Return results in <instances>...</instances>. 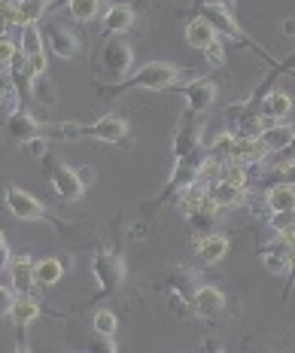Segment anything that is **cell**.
Here are the masks:
<instances>
[{
    "label": "cell",
    "mask_w": 295,
    "mask_h": 353,
    "mask_svg": "<svg viewBox=\"0 0 295 353\" xmlns=\"http://www.w3.org/2000/svg\"><path fill=\"white\" fill-rule=\"evenodd\" d=\"M12 301H16V296H12V290H3V286H0V317H3V314H10Z\"/></svg>",
    "instance_id": "f35d334b"
},
{
    "label": "cell",
    "mask_w": 295,
    "mask_h": 353,
    "mask_svg": "<svg viewBox=\"0 0 295 353\" xmlns=\"http://www.w3.org/2000/svg\"><path fill=\"white\" fill-rule=\"evenodd\" d=\"M10 274H12V286H16L19 296H31V290L37 286L31 256H16V259L10 262Z\"/></svg>",
    "instance_id": "603a6c76"
},
{
    "label": "cell",
    "mask_w": 295,
    "mask_h": 353,
    "mask_svg": "<svg viewBox=\"0 0 295 353\" xmlns=\"http://www.w3.org/2000/svg\"><path fill=\"white\" fill-rule=\"evenodd\" d=\"M49 6H52V0H21V3H16V28L37 25L49 12Z\"/></svg>",
    "instance_id": "4316f807"
},
{
    "label": "cell",
    "mask_w": 295,
    "mask_h": 353,
    "mask_svg": "<svg viewBox=\"0 0 295 353\" xmlns=\"http://www.w3.org/2000/svg\"><path fill=\"white\" fill-rule=\"evenodd\" d=\"M101 6H107L104 0H70V3H68V16L73 21H79V25H85V21H94L101 16Z\"/></svg>",
    "instance_id": "f1b7e54d"
},
{
    "label": "cell",
    "mask_w": 295,
    "mask_h": 353,
    "mask_svg": "<svg viewBox=\"0 0 295 353\" xmlns=\"http://www.w3.org/2000/svg\"><path fill=\"white\" fill-rule=\"evenodd\" d=\"M167 311H171L174 317H192V301L176 296V292H167Z\"/></svg>",
    "instance_id": "8d00e7d4"
},
{
    "label": "cell",
    "mask_w": 295,
    "mask_h": 353,
    "mask_svg": "<svg viewBox=\"0 0 295 353\" xmlns=\"http://www.w3.org/2000/svg\"><path fill=\"white\" fill-rule=\"evenodd\" d=\"M292 110H295L292 94H286L283 88H271V92L259 101V113H262L268 122H286Z\"/></svg>",
    "instance_id": "2e32d148"
},
{
    "label": "cell",
    "mask_w": 295,
    "mask_h": 353,
    "mask_svg": "<svg viewBox=\"0 0 295 353\" xmlns=\"http://www.w3.org/2000/svg\"><path fill=\"white\" fill-rule=\"evenodd\" d=\"M21 152H25L28 159L46 161V159H49V137H46V134H37V137H31V141L21 143Z\"/></svg>",
    "instance_id": "836d02e7"
},
{
    "label": "cell",
    "mask_w": 295,
    "mask_h": 353,
    "mask_svg": "<svg viewBox=\"0 0 295 353\" xmlns=\"http://www.w3.org/2000/svg\"><path fill=\"white\" fill-rule=\"evenodd\" d=\"M6 244V238H3V229H0V247H3Z\"/></svg>",
    "instance_id": "bcb514c9"
},
{
    "label": "cell",
    "mask_w": 295,
    "mask_h": 353,
    "mask_svg": "<svg viewBox=\"0 0 295 353\" xmlns=\"http://www.w3.org/2000/svg\"><path fill=\"white\" fill-rule=\"evenodd\" d=\"M207 195H210V183L198 176L195 183H189V186L180 192V201H176V204H180V210L189 216V213H195L204 201H207Z\"/></svg>",
    "instance_id": "cb8c5ba5"
},
{
    "label": "cell",
    "mask_w": 295,
    "mask_h": 353,
    "mask_svg": "<svg viewBox=\"0 0 295 353\" xmlns=\"http://www.w3.org/2000/svg\"><path fill=\"white\" fill-rule=\"evenodd\" d=\"M6 317L16 323V329H25L43 317V305H40V299H34V296H16Z\"/></svg>",
    "instance_id": "d6986e66"
},
{
    "label": "cell",
    "mask_w": 295,
    "mask_h": 353,
    "mask_svg": "<svg viewBox=\"0 0 295 353\" xmlns=\"http://www.w3.org/2000/svg\"><path fill=\"white\" fill-rule=\"evenodd\" d=\"M77 174H79V183H83V186H92V183H94V168L92 165L77 168Z\"/></svg>",
    "instance_id": "60d3db41"
},
{
    "label": "cell",
    "mask_w": 295,
    "mask_h": 353,
    "mask_svg": "<svg viewBox=\"0 0 295 353\" xmlns=\"http://www.w3.org/2000/svg\"><path fill=\"white\" fill-rule=\"evenodd\" d=\"M204 52H207V64H210V68H225V64H228V52H225L223 40H213Z\"/></svg>",
    "instance_id": "d590c367"
},
{
    "label": "cell",
    "mask_w": 295,
    "mask_h": 353,
    "mask_svg": "<svg viewBox=\"0 0 295 353\" xmlns=\"http://www.w3.org/2000/svg\"><path fill=\"white\" fill-rule=\"evenodd\" d=\"M265 210L295 213V183H274L271 189H265Z\"/></svg>",
    "instance_id": "ac0fdd59"
},
{
    "label": "cell",
    "mask_w": 295,
    "mask_h": 353,
    "mask_svg": "<svg viewBox=\"0 0 295 353\" xmlns=\"http://www.w3.org/2000/svg\"><path fill=\"white\" fill-rule=\"evenodd\" d=\"M49 131V125L46 122H40L37 116H31L28 110H10V119H6V134L12 137V141H19V143H25V141H31V137L37 134H46Z\"/></svg>",
    "instance_id": "30bf717a"
},
{
    "label": "cell",
    "mask_w": 295,
    "mask_h": 353,
    "mask_svg": "<svg viewBox=\"0 0 295 353\" xmlns=\"http://www.w3.org/2000/svg\"><path fill=\"white\" fill-rule=\"evenodd\" d=\"M3 204H6V210H10L12 216L21 219V223H49V225H55V229H61V232L68 229L64 219H58L55 213H49L46 208H43L40 198L28 195L25 189L12 186V183H6L3 186Z\"/></svg>",
    "instance_id": "3957f363"
},
{
    "label": "cell",
    "mask_w": 295,
    "mask_h": 353,
    "mask_svg": "<svg viewBox=\"0 0 295 353\" xmlns=\"http://www.w3.org/2000/svg\"><path fill=\"white\" fill-rule=\"evenodd\" d=\"M10 3H12V6H16V3H21V0H10Z\"/></svg>",
    "instance_id": "c3c4849f"
},
{
    "label": "cell",
    "mask_w": 295,
    "mask_h": 353,
    "mask_svg": "<svg viewBox=\"0 0 295 353\" xmlns=\"http://www.w3.org/2000/svg\"><path fill=\"white\" fill-rule=\"evenodd\" d=\"M225 311V292L219 286H198L195 299H192V317L201 320H216Z\"/></svg>",
    "instance_id": "7c38bea8"
},
{
    "label": "cell",
    "mask_w": 295,
    "mask_h": 353,
    "mask_svg": "<svg viewBox=\"0 0 295 353\" xmlns=\"http://www.w3.org/2000/svg\"><path fill=\"white\" fill-rule=\"evenodd\" d=\"M79 137H92V141L113 143V146H131L128 122H125L122 116H116V113L101 116V119L92 122V125H79Z\"/></svg>",
    "instance_id": "ba28073f"
},
{
    "label": "cell",
    "mask_w": 295,
    "mask_h": 353,
    "mask_svg": "<svg viewBox=\"0 0 295 353\" xmlns=\"http://www.w3.org/2000/svg\"><path fill=\"white\" fill-rule=\"evenodd\" d=\"M92 274L94 281H98V292H94V299H110L116 296V292L122 290L125 283V259L116 250H107L101 247L98 253L92 256Z\"/></svg>",
    "instance_id": "277c9868"
},
{
    "label": "cell",
    "mask_w": 295,
    "mask_h": 353,
    "mask_svg": "<svg viewBox=\"0 0 295 353\" xmlns=\"http://www.w3.org/2000/svg\"><path fill=\"white\" fill-rule=\"evenodd\" d=\"M43 31V43L49 46V52L55 58H61V61H70V58L79 55V49H83V40H79V34L73 31L70 21L64 19H49L46 28H40Z\"/></svg>",
    "instance_id": "5b68a950"
},
{
    "label": "cell",
    "mask_w": 295,
    "mask_h": 353,
    "mask_svg": "<svg viewBox=\"0 0 295 353\" xmlns=\"http://www.w3.org/2000/svg\"><path fill=\"white\" fill-rule=\"evenodd\" d=\"M259 259L265 265V271L268 274H289V250H283V247H274V244H268V247H259Z\"/></svg>",
    "instance_id": "d4e9b609"
},
{
    "label": "cell",
    "mask_w": 295,
    "mask_h": 353,
    "mask_svg": "<svg viewBox=\"0 0 295 353\" xmlns=\"http://www.w3.org/2000/svg\"><path fill=\"white\" fill-rule=\"evenodd\" d=\"M234 3H238V0H201V6H216V10H225V12H232V16H234Z\"/></svg>",
    "instance_id": "ab89813d"
},
{
    "label": "cell",
    "mask_w": 295,
    "mask_h": 353,
    "mask_svg": "<svg viewBox=\"0 0 295 353\" xmlns=\"http://www.w3.org/2000/svg\"><path fill=\"white\" fill-rule=\"evenodd\" d=\"M116 326H119V320H116V314L110 311V307H98V311L92 314V329L101 335H116Z\"/></svg>",
    "instance_id": "d6a6232c"
},
{
    "label": "cell",
    "mask_w": 295,
    "mask_h": 353,
    "mask_svg": "<svg viewBox=\"0 0 295 353\" xmlns=\"http://www.w3.org/2000/svg\"><path fill=\"white\" fill-rule=\"evenodd\" d=\"M192 244H195V253L204 265H219L228 256V238H223V234H216V232L195 234Z\"/></svg>",
    "instance_id": "9a60e30c"
},
{
    "label": "cell",
    "mask_w": 295,
    "mask_h": 353,
    "mask_svg": "<svg viewBox=\"0 0 295 353\" xmlns=\"http://www.w3.org/2000/svg\"><path fill=\"white\" fill-rule=\"evenodd\" d=\"M213 40H219V34H216V28H213L207 19H204V16L189 19V25H186V43H189L192 49L204 52V49H207Z\"/></svg>",
    "instance_id": "7402d4cb"
},
{
    "label": "cell",
    "mask_w": 295,
    "mask_h": 353,
    "mask_svg": "<svg viewBox=\"0 0 295 353\" xmlns=\"http://www.w3.org/2000/svg\"><path fill=\"white\" fill-rule=\"evenodd\" d=\"M19 55H21V49L10 40V37H6V40H0V73L10 70V68H12V61H16Z\"/></svg>",
    "instance_id": "e575fe53"
},
{
    "label": "cell",
    "mask_w": 295,
    "mask_h": 353,
    "mask_svg": "<svg viewBox=\"0 0 295 353\" xmlns=\"http://www.w3.org/2000/svg\"><path fill=\"white\" fill-rule=\"evenodd\" d=\"M283 34L286 37H295V19H283Z\"/></svg>",
    "instance_id": "ee69618b"
},
{
    "label": "cell",
    "mask_w": 295,
    "mask_h": 353,
    "mask_svg": "<svg viewBox=\"0 0 295 353\" xmlns=\"http://www.w3.org/2000/svg\"><path fill=\"white\" fill-rule=\"evenodd\" d=\"M0 101H3V88H0Z\"/></svg>",
    "instance_id": "681fc988"
},
{
    "label": "cell",
    "mask_w": 295,
    "mask_h": 353,
    "mask_svg": "<svg viewBox=\"0 0 295 353\" xmlns=\"http://www.w3.org/2000/svg\"><path fill=\"white\" fill-rule=\"evenodd\" d=\"M183 92V98H186V104H189V110L192 113H207V110L216 104V94H219V88H216V83H213L210 77H195L192 83H186V85H176Z\"/></svg>",
    "instance_id": "9c48e42d"
},
{
    "label": "cell",
    "mask_w": 295,
    "mask_h": 353,
    "mask_svg": "<svg viewBox=\"0 0 295 353\" xmlns=\"http://www.w3.org/2000/svg\"><path fill=\"white\" fill-rule=\"evenodd\" d=\"M204 146V119L201 113H192V110H186V113H180V119H176V128H174V161L176 159H186L189 152L201 150Z\"/></svg>",
    "instance_id": "8992f818"
},
{
    "label": "cell",
    "mask_w": 295,
    "mask_h": 353,
    "mask_svg": "<svg viewBox=\"0 0 295 353\" xmlns=\"http://www.w3.org/2000/svg\"><path fill=\"white\" fill-rule=\"evenodd\" d=\"M6 73H10V85H12V92H16L19 107L28 110V101H34V79H37L31 73V68H28V58L19 55Z\"/></svg>",
    "instance_id": "4fadbf2b"
},
{
    "label": "cell",
    "mask_w": 295,
    "mask_h": 353,
    "mask_svg": "<svg viewBox=\"0 0 295 353\" xmlns=\"http://www.w3.org/2000/svg\"><path fill=\"white\" fill-rule=\"evenodd\" d=\"M292 104H295V98H292Z\"/></svg>",
    "instance_id": "f907efd6"
},
{
    "label": "cell",
    "mask_w": 295,
    "mask_h": 353,
    "mask_svg": "<svg viewBox=\"0 0 295 353\" xmlns=\"http://www.w3.org/2000/svg\"><path fill=\"white\" fill-rule=\"evenodd\" d=\"M83 353H119V347H116L113 335H101V332H88L83 338Z\"/></svg>",
    "instance_id": "4dcf8cb0"
},
{
    "label": "cell",
    "mask_w": 295,
    "mask_h": 353,
    "mask_svg": "<svg viewBox=\"0 0 295 353\" xmlns=\"http://www.w3.org/2000/svg\"><path fill=\"white\" fill-rule=\"evenodd\" d=\"M283 152L289 156V161H295V134L289 137V143H286V150H283Z\"/></svg>",
    "instance_id": "f6af8a7d"
},
{
    "label": "cell",
    "mask_w": 295,
    "mask_h": 353,
    "mask_svg": "<svg viewBox=\"0 0 295 353\" xmlns=\"http://www.w3.org/2000/svg\"><path fill=\"white\" fill-rule=\"evenodd\" d=\"M10 262H12V253H10V247H0V274H3L6 268H10Z\"/></svg>",
    "instance_id": "b9f144b4"
},
{
    "label": "cell",
    "mask_w": 295,
    "mask_h": 353,
    "mask_svg": "<svg viewBox=\"0 0 295 353\" xmlns=\"http://www.w3.org/2000/svg\"><path fill=\"white\" fill-rule=\"evenodd\" d=\"M219 213H223V208H219V204L207 195V201H204L195 213H189L186 216V223L192 229V238H195V234H210V229L216 225V219H219Z\"/></svg>",
    "instance_id": "44dd1931"
},
{
    "label": "cell",
    "mask_w": 295,
    "mask_h": 353,
    "mask_svg": "<svg viewBox=\"0 0 295 353\" xmlns=\"http://www.w3.org/2000/svg\"><path fill=\"white\" fill-rule=\"evenodd\" d=\"M34 101L40 107H46V110L55 107L58 92H55V85H52V79H49V77H37L34 79Z\"/></svg>",
    "instance_id": "1f68e13d"
},
{
    "label": "cell",
    "mask_w": 295,
    "mask_h": 353,
    "mask_svg": "<svg viewBox=\"0 0 295 353\" xmlns=\"http://www.w3.org/2000/svg\"><path fill=\"white\" fill-rule=\"evenodd\" d=\"M43 165H46V174H49V183H52L55 195L61 198L64 204H73V201H79V198H83L85 186L79 183L77 168H70L68 161H61V159H55V156H49Z\"/></svg>",
    "instance_id": "52a82bcc"
},
{
    "label": "cell",
    "mask_w": 295,
    "mask_h": 353,
    "mask_svg": "<svg viewBox=\"0 0 295 353\" xmlns=\"http://www.w3.org/2000/svg\"><path fill=\"white\" fill-rule=\"evenodd\" d=\"M28 58V68H31L34 77H46V70H49V55L46 52H40V55H25Z\"/></svg>",
    "instance_id": "74e56055"
},
{
    "label": "cell",
    "mask_w": 295,
    "mask_h": 353,
    "mask_svg": "<svg viewBox=\"0 0 295 353\" xmlns=\"http://www.w3.org/2000/svg\"><path fill=\"white\" fill-rule=\"evenodd\" d=\"M64 277V262L61 259H40V262H34V281L37 286H43V290H52V286L58 283Z\"/></svg>",
    "instance_id": "484cf974"
},
{
    "label": "cell",
    "mask_w": 295,
    "mask_h": 353,
    "mask_svg": "<svg viewBox=\"0 0 295 353\" xmlns=\"http://www.w3.org/2000/svg\"><path fill=\"white\" fill-rule=\"evenodd\" d=\"M104 34H125L134 28V6L128 3H107L104 16H101Z\"/></svg>",
    "instance_id": "e0dca14e"
},
{
    "label": "cell",
    "mask_w": 295,
    "mask_h": 353,
    "mask_svg": "<svg viewBox=\"0 0 295 353\" xmlns=\"http://www.w3.org/2000/svg\"><path fill=\"white\" fill-rule=\"evenodd\" d=\"M268 156H271L268 146H265L259 137H234L225 161H234V165H243V168H256V165H262Z\"/></svg>",
    "instance_id": "8fae6325"
},
{
    "label": "cell",
    "mask_w": 295,
    "mask_h": 353,
    "mask_svg": "<svg viewBox=\"0 0 295 353\" xmlns=\"http://www.w3.org/2000/svg\"><path fill=\"white\" fill-rule=\"evenodd\" d=\"M134 68V46L125 34H104L94 46L92 70L101 83H119Z\"/></svg>",
    "instance_id": "7a4b0ae2"
},
{
    "label": "cell",
    "mask_w": 295,
    "mask_h": 353,
    "mask_svg": "<svg viewBox=\"0 0 295 353\" xmlns=\"http://www.w3.org/2000/svg\"><path fill=\"white\" fill-rule=\"evenodd\" d=\"M210 353H228V350H223V347H213Z\"/></svg>",
    "instance_id": "7dc6e473"
},
{
    "label": "cell",
    "mask_w": 295,
    "mask_h": 353,
    "mask_svg": "<svg viewBox=\"0 0 295 353\" xmlns=\"http://www.w3.org/2000/svg\"><path fill=\"white\" fill-rule=\"evenodd\" d=\"M16 353H31V350H28V341H25V329H19V344H16Z\"/></svg>",
    "instance_id": "7bdbcfd3"
},
{
    "label": "cell",
    "mask_w": 295,
    "mask_h": 353,
    "mask_svg": "<svg viewBox=\"0 0 295 353\" xmlns=\"http://www.w3.org/2000/svg\"><path fill=\"white\" fill-rule=\"evenodd\" d=\"M292 134H295V128H292L289 122H274L271 128H265V131H262L259 141L268 146V152H283Z\"/></svg>",
    "instance_id": "83f0119b"
},
{
    "label": "cell",
    "mask_w": 295,
    "mask_h": 353,
    "mask_svg": "<svg viewBox=\"0 0 295 353\" xmlns=\"http://www.w3.org/2000/svg\"><path fill=\"white\" fill-rule=\"evenodd\" d=\"M21 31V55H40L46 52V43H43V31L37 25H25Z\"/></svg>",
    "instance_id": "f546056e"
},
{
    "label": "cell",
    "mask_w": 295,
    "mask_h": 353,
    "mask_svg": "<svg viewBox=\"0 0 295 353\" xmlns=\"http://www.w3.org/2000/svg\"><path fill=\"white\" fill-rule=\"evenodd\" d=\"M176 79H180V68L171 61H150L140 70L128 73L119 83H101L98 85V98L104 101H116L125 92H134V88H143V92H167V88H176Z\"/></svg>",
    "instance_id": "6da1fadb"
},
{
    "label": "cell",
    "mask_w": 295,
    "mask_h": 353,
    "mask_svg": "<svg viewBox=\"0 0 295 353\" xmlns=\"http://www.w3.org/2000/svg\"><path fill=\"white\" fill-rule=\"evenodd\" d=\"M210 198L219 204V208H238V204L247 201V186H238V183H232V180H213L210 183Z\"/></svg>",
    "instance_id": "ffe728a7"
},
{
    "label": "cell",
    "mask_w": 295,
    "mask_h": 353,
    "mask_svg": "<svg viewBox=\"0 0 295 353\" xmlns=\"http://www.w3.org/2000/svg\"><path fill=\"white\" fill-rule=\"evenodd\" d=\"M161 286H165L167 292H176V296L183 299H195L198 292V271L189 268V265H176V268H171L165 274V281H161Z\"/></svg>",
    "instance_id": "5bb4252c"
}]
</instances>
